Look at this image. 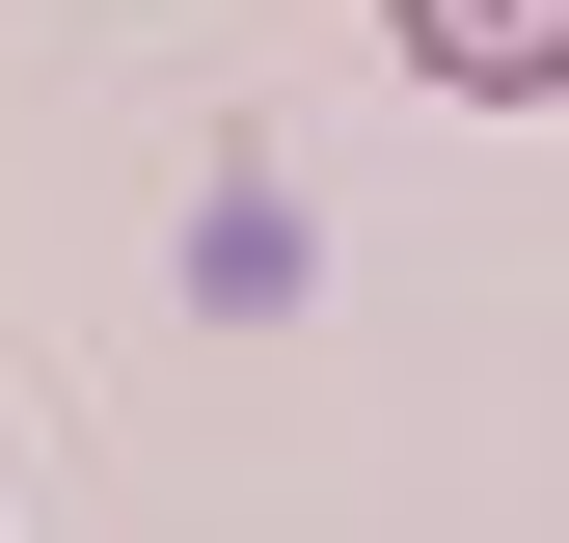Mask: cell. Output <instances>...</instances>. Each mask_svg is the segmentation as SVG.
Listing matches in <instances>:
<instances>
[{
    "label": "cell",
    "instance_id": "cell-1",
    "mask_svg": "<svg viewBox=\"0 0 569 543\" xmlns=\"http://www.w3.org/2000/svg\"><path fill=\"white\" fill-rule=\"evenodd\" d=\"M380 55L435 109H569V0H380Z\"/></svg>",
    "mask_w": 569,
    "mask_h": 543
}]
</instances>
